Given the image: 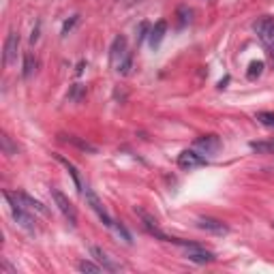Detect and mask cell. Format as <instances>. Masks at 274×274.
<instances>
[{"label":"cell","mask_w":274,"mask_h":274,"mask_svg":"<svg viewBox=\"0 0 274 274\" xmlns=\"http://www.w3.org/2000/svg\"><path fill=\"white\" fill-rule=\"evenodd\" d=\"M5 199L9 201V208H11V214H13L15 223L22 225V227L28 229V231H35V219H32L30 212H26V206H24L22 201L15 197V193L5 191Z\"/></svg>","instance_id":"obj_1"},{"label":"cell","mask_w":274,"mask_h":274,"mask_svg":"<svg viewBox=\"0 0 274 274\" xmlns=\"http://www.w3.org/2000/svg\"><path fill=\"white\" fill-rule=\"evenodd\" d=\"M253 30L257 32L259 41L265 45L270 56H274V20L272 18H261L253 24Z\"/></svg>","instance_id":"obj_2"},{"label":"cell","mask_w":274,"mask_h":274,"mask_svg":"<svg viewBox=\"0 0 274 274\" xmlns=\"http://www.w3.org/2000/svg\"><path fill=\"white\" fill-rule=\"evenodd\" d=\"M52 197L56 201V206H58V210L62 212V216L69 221L71 227H77V210H75V206L69 201V197L56 187H52Z\"/></svg>","instance_id":"obj_3"},{"label":"cell","mask_w":274,"mask_h":274,"mask_svg":"<svg viewBox=\"0 0 274 274\" xmlns=\"http://www.w3.org/2000/svg\"><path fill=\"white\" fill-rule=\"evenodd\" d=\"M208 165V159L204 155H199L197 150H182L178 155V167L180 169H197V167H204Z\"/></svg>","instance_id":"obj_4"},{"label":"cell","mask_w":274,"mask_h":274,"mask_svg":"<svg viewBox=\"0 0 274 274\" xmlns=\"http://www.w3.org/2000/svg\"><path fill=\"white\" fill-rule=\"evenodd\" d=\"M135 214L142 219V225L148 229V233H152V236H157L159 240H163V242H167V238H169V236H165V233L159 229V221L155 219V216L148 214V212L144 210V208H140V206H135Z\"/></svg>","instance_id":"obj_5"},{"label":"cell","mask_w":274,"mask_h":274,"mask_svg":"<svg viewBox=\"0 0 274 274\" xmlns=\"http://www.w3.org/2000/svg\"><path fill=\"white\" fill-rule=\"evenodd\" d=\"M86 201H88V206L92 208V210L99 214V219L107 225V227H114V221H111V216H109V212L103 208V204H101V199L96 197V193L90 189V187H86Z\"/></svg>","instance_id":"obj_6"},{"label":"cell","mask_w":274,"mask_h":274,"mask_svg":"<svg viewBox=\"0 0 274 274\" xmlns=\"http://www.w3.org/2000/svg\"><path fill=\"white\" fill-rule=\"evenodd\" d=\"M197 227L204 229V231H210V233H214V236H225V233H229L227 225H225L223 221H219V219H212V216H199Z\"/></svg>","instance_id":"obj_7"},{"label":"cell","mask_w":274,"mask_h":274,"mask_svg":"<svg viewBox=\"0 0 274 274\" xmlns=\"http://www.w3.org/2000/svg\"><path fill=\"white\" fill-rule=\"evenodd\" d=\"M221 140L216 135H201L195 140V148L201 150V155H216L221 150Z\"/></svg>","instance_id":"obj_8"},{"label":"cell","mask_w":274,"mask_h":274,"mask_svg":"<svg viewBox=\"0 0 274 274\" xmlns=\"http://www.w3.org/2000/svg\"><path fill=\"white\" fill-rule=\"evenodd\" d=\"M90 253H92V257L96 259V263H101L103 265V270L105 272H118L120 270V263H116L111 257L103 251L101 246H90Z\"/></svg>","instance_id":"obj_9"},{"label":"cell","mask_w":274,"mask_h":274,"mask_svg":"<svg viewBox=\"0 0 274 274\" xmlns=\"http://www.w3.org/2000/svg\"><path fill=\"white\" fill-rule=\"evenodd\" d=\"M126 56H128V52H126V39L120 35V37L114 39V43H111V52H109L111 64H114V67H118V64L122 62Z\"/></svg>","instance_id":"obj_10"},{"label":"cell","mask_w":274,"mask_h":274,"mask_svg":"<svg viewBox=\"0 0 274 274\" xmlns=\"http://www.w3.org/2000/svg\"><path fill=\"white\" fill-rule=\"evenodd\" d=\"M18 47H20V35L18 32H9L5 41V64H11L15 58H18Z\"/></svg>","instance_id":"obj_11"},{"label":"cell","mask_w":274,"mask_h":274,"mask_svg":"<svg viewBox=\"0 0 274 274\" xmlns=\"http://www.w3.org/2000/svg\"><path fill=\"white\" fill-rule=\"evenodd\" d=\"M15 197H18V199L22 201V204L28 208V210H35V212L43 214V216H47V214H50V210H47V208H45V204H43V201H39V199H35V197H30L28 193L18 191V193H15Z\"/></svg>","instance_id":"obj_12"},{"label":"cell","mask_w":274,"mask_h":274,"mask_svg":"<svg viewBox=\"0 0 274 274\" xmlns=\"http://www.w3.org/2000/svg\"><path fill=\"white\" fill-rule=\"evenodd\" d=\"M187 257H189V261H195V263H212L216 259L214 253L206 251V248H201L199 244L187 248Z\"/></svg>","instance_id":"obj_13"},{"label":"cell","mask_w":274,"mask_h":274,"mask_svg":"<svg viewBox=\"0 0 274 274\" xmlns=\"http://www.w3.org/2000/svg\"><path fill=\"white\" fill-rule=\"evenodd\" d=\"M165 32H167V22L165 20H159L155 26L150 28V35H148V41H150V47L152 50H157V47L163 43L165 39Z\"/></svg>","instance_id":"obj_14"},{"label":"cell","mask_w":274,"mask_h":274,"mask_svg":"<svg viewBox=\"0 0 274 274\" xmlns=\"http://www.w3.org/2000/svg\"><path fill=\"white\" fill-rule=\"evenodd\" d=\"M60 140L64 144H71V146H75L77 150H82V152H90V155H96V146H92L90 142H86L82 140V137H77V135H58Z\"/></svg>","instance_id":"obj_15"},{"label":"cell","mask_w":274,"mask_h":274,"mask_svg":"<svg viewBox=\"0 0 274 274\" xmlns=\"http://www.w3.org/2000/svg\"><path fill=\"white\" fill-rule=\"evenodd\" d=\"M54 159L58 161L60 165H64V169L71 174V178H73V182H75V187H77V191H82V180H79V174H77V167L71 163L69 159H64L62 155H58V152H54Z\"/></svg>","instance_id":"obj_16"},{"label":"cell","mask_w":274,"mask_h":274,"mask_svg":"<svg viewBox=\"0 0 274 274\" xmlns=\"http://www.w3.org/2000/svg\"><path fill=\"white\" fill-rule=\"evenodd\" d=\"M35 71H37V58H35V56H32L30 52L24 54V64H22V75H24V79H30L32 75H35Z\"/></svg>","instance_id":"obj_17"},{"label":"cell","mask_w":274,"mask_h":274,"mask_svg":"<svg viewBox=\"0 0 274 274\" xmlns=\"http://www.w3.org/2000/svg\"><path fill=\"white\" fill-rule=\"evenodd\" d=\"M0 146H3V155H7V157H15V155H18V150H20L18 144H13L11 137L7 133L0 135Z\"/></svg>","instance_id":"obj_18"},{"label":"cell","mask_w":274,"mask_h":274,"mask_svg":"<svg viewBox=\"0 0 274 274\" xmlns=\"http://www.w3.org/2000/svg\"><path fill=\"white\" fill-rule=\"evenodd\" d=\"M77 270L79 272H90V274H99L101 270H103V265L101 263H92V261H86V259H82L77 263ZM105 272V270H103Z\"/></svg>","instance_id":"obj_19"},{"label":"cell","mask_w":274,"mask_h":274,"mask_svg":"<svg viewBox=\"0 0 274 274\" xmlns=\"http://www.w3.org/2000/svg\"><path fill=\"white\" fill-rule=\"evenodd\" d=\"M255 118L259 120L261 124H265V126H272V128H274V111H257Z\"/></svg>","instance_id":"obj_20"},{"label":"cell","mask_w":274,"mask_h":274,"mask_svg":"<svg viewBox=\"0 0 274 274\" xmlns=\"http://www.w3.org/2000/svg\"><path fill=\"white\" fill-rule=\"evenodd\" d=\"M131 67H133V56H131V54H128V56H126V58H124L122 62H120V64H118V67H116V71H118V73H120V75H128V71H131Z\"/></svg>","instance_id":"obj_21"},{"label":"cell","mask_w":274,"mask_h":274,"mask_svg":"<svg viewBox=\"0 0 274 274\" xmlns=\"http://www.w3.org/2000/svg\"><path fill=\"white\" fill-rule=\"evenodd\" d=\"M86 94V86H82V84H75L73 86V90L69 92V99L71 101H82V96Z\"/></svg>","instance_id":"obj_22"},{"label":"cell","mask_w":274,"mask_h":274,"mask_svg":"<svg viewBox=\"0 0 274 274\" xmlns=\"http://www.w3.org/2000/svg\"><path fill=\"white\" fill-rule=\"evenodd\" d=\"M261 71H263V62H261V60H255V62H251V67H248V77H251V79H253L255 75L259 77Z\"/></svg>","instance_id":"obj_23"},{"label":"cell","mask_w":274,"mask_h":274,"mask_svg":"<svg viewBox=\"0 0 274 274\" xmlns=\"http://www.w3.org/2000/svg\"><path fill=\"white\" fill-rule=\"evenodd\" d=\"M251 148L257 152H270L272 150V144L270 142H251Z\"/></svg>","instance_id":"obj_24"},{"label":"cell","mask_w":274,"mask_h":274,"mask_svg":"<svg viewBox=\"0 0 274 274\" xmlns=\"http://www.w3.org/2000/svg\"><path fill=\"white\" fill-rule=\"evenodd\" d=\"M178 15H180V26H184L187 22H191V9H187V7H180Z\"/></svg>","instance_id":"obj_25"},{"label":"cell","mask_w":274,"mask_h":274,"mask_svg":"<svg viewBox=\"0 0 274 274\" xmlns=\"http://www.w3.org/2000/svg\"><path fill=\"white\" fill-rule=\"evenodd\" d=\"M114 225H116V231H118L120 236L124 238V242H128V244H131V233L126 231V227H124V225H122V223H114Z\"/></svg>","instance_id":"obj_26"},{"label":"cell","mask_w":274,"mask_h":274,"mask_svg":"<svg viewBox=\"0 0 274 274\" xmlns=\"http://www.w3.org/2000/svg\"><path fill=\"white\" fill-rule=\"evenodd\" d=\"M77 20H79V15H73V18H71L69 22H64V26H62V35H69V30L75 26Z\"/></svg>","instance_id":"obj_27"},{"label":"cell","mask_w":274,"mask_h":274,"mask_svg":"<svg viewBox=\"0 0 274 274\" xmlns=\"http://www.w3.org/2000/svg\"><path fill=\"white\" fill-rule=\"evenodd\" d=\"M146 32H148V35H150V24H148V22H144V24H142V26H140V35H137V43H140V41H142V39H144V37H146Z\"/></svg>","instance_id":"obj_28"}]
</instances>
